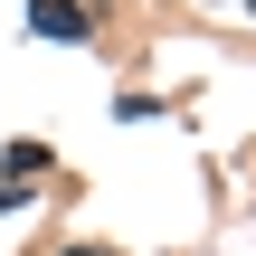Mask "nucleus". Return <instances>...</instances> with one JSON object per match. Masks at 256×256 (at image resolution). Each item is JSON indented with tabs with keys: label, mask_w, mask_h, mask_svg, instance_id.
I'll list each match as a JSON object with an SVG mask.
<instances>
[{
	"label": "nucleus",
	"mask_w": 256,
	"mask_h": 256,
	"mask_svg": "<svg viewBox=\"0 0 256 256\" xmlns=\"http://www.w3.org/2000/svg\"><path fill=\"white\" fill-rule=\"evenodd\" d=\"M247 10H256V0H247Z\"/></svg>",
	"instance_id": "2"
},
{
	"label": "nucleus",
	"mask_w": 256,
	"mask_h": 256,
	"mask_svg": "<svg viewBox=\"0 0 256 256\" xmlns=\"http://www.w3.org/2000/svg\"><path fill=\"white\" fill-rule=\"evenodd\" d=\"M28 28H38V38H66V48H76V38L95 28V19H86V0H28Z\"/></svg>",
	"instance_id": "1"
}]
</instances>
